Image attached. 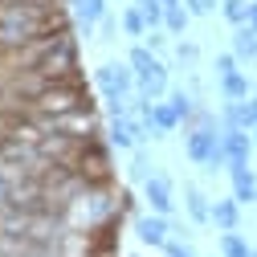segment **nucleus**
I'll use <instances>...</instances> for the list:
<instances>
[{
  "label": "nucleus",
  "mask_w": 257,
  "mask_h": 257,
  "mask_svg": "<svg viewBox=\"0 0 257 257\" xmlns=\"http://www.w3.org/2000/svg\"><path fill=\"white\" fill-rule=\"evenodd\" d=\"M94 82H98V90L106 94V98H131V94L139 90L131 61H106V66H98Z\"/></svg>",
  "instance_id": "nucleus-1"
},
{
  "label": "nucleus",
  "mask_w": 257,
  "mask_h": 257,
  "mask_svg": "<svg viewBox=\"0 0 257 257\" xmlns=\"http://www.w3.org/2000/svg\"><path fill=\"white\" fill-rule=\"evenodd\" d=\"M216 147H220V126H188L184 131V155L196 168H208Z\"/></svg>",
  "instance_id": "nucleus-2"
},
{
  "label": "nucleus",
  "mask_w": 257,
  "mask_h": 257,
  "mask_svg": "<svg viewBox=\"0 0 257 257\" xmlns=\"http://www.w3.org/2000/svg\"><path fill=\"white\" fill-rule=\"evenodd\" d=\"M220 143L229 151V168H249V155H253V135L241 131V126H220Z\"/></svg>",
  "instance_id": "nucleus-3"
},
{
  "label": "nucleus",
  "mask_w": 257,
  "mask_h": 257,
  "mask_svg": "<svg viewBox=\"0 0 257 257\" xmlns=\"http://www.w3.org/2000/svg\"><path fill=\"white\" fill-rule=\"evenodd\" d=\"M135 233H139V241H143V245L164 249V245L172 241V220H168V216H159V212H147V216H139V220H135Z\"/></svg>",
  "instance_id": "nucleus-4"
},
{
  "label": "nucleus",
  "mask_w": 257,
  "mask_h": 257,
  "mask_svg": "<svg viewBox=\"0 0 257 257\" xmlns=\"http://www.w3.org/2000/svg\"><path fill=\"white\" fill-rule=\"evenodd\" d=\"M143 196H147L151 212H159V216H172L176 200H172V180H168L164 172H155V176H151V180L143 184Z\"/></svg>",
  "instance_id": "nucleus-5"
},
{
  "label": "nucleus",
  "mask_w": 257,
  "mask_h": 257,
  "mask_svg": "<svg viewBox=\"0 0 257 257\" xmlns=\"http://www.w3.org/2000/svg\"><path fill=\"white\" fill-rule=\"evenodd\" d=\"M184 208H188V220L192 224H212V200L196 184H184Z\"/></svg>",
  "instance_id": "nucleus-6"
},
{
  "label": "nucleus",
  "mask_w": 257,
  "mask_h": 257,
  "mask_svg": "<svg viewBox=\"0 0 257 257\" xmlns=\"http://www.w3.org/2000/svg\"><path fill=\"white\" fill-rule=\"evenodd\" d=\"M229 180H233V200H237L241 208L257 200V176H253L249 168H229Z\"/></svg>",
  "instance_id": "nucleus-7"
},
{
  "label": "nucleus",
  "mask_w": 257,
  "mask_h": 257,
  "mask_svg": "<svg viewBox=\"0 0 257 257\" xmlns=\"http://www.w3.org/2000/svg\"><path fill=\"white\" fill-rule=\"evenodd\" d=\"M126 61H131V70H135V82H147L151 74H159V70H164V61H159L147 45H135L131 53H126Z\"/></svg>",
  "instance_id": "nucleus-8"
},
{
  "label": "nucleus",
  "mask_w": 257,
  "mask_h": 257,
  "mask_svg": "<svg viewBox=\"0 0 257 257\" xmlns=\"http://www.w3.org/2000/svg\"><path fill=\"white\" fill-rule=\"evenodd\" d=\"M212 224L220 233H233L237 224H241V204L233 196H224V200H212Z\"/></svg>",
  "instance_id": "nucleus-9"
},
{
  "label": "nucleus",
  "mask_w": 257,
  "mask_h": 257,
  "mask_svg": "<svg viewBox=\"0 0 257 257\" xmlns=\"http://www.w3.org/2000/svg\"><path fill=\"white\" fill-rule=\"evenodd\" d=\"M233 53H237V61H257V29L253 25L233 29Z\"/></svg>",
  "instance_id": "nucleus-10"
},
{
  "label": "nucleus",
  "mask_w": 257,
  "mask_h": 257,
  "mask_svg": "<svg viewBox=\"0 0 257 257\" xmlns=\"http://www.w3.org/2000/svg\"><path fill=\"white\" fill-rule=\"evenodd\" d=\"M220 94H224L229 102H241V98H249V94H253V82H249V74H245V70L224 74V78H220Z\"/></svg>",
  "instance_id": "nucleus-11"
},
{
  "label": "nucleus",
  "mask_w": 257,
  "mask_h": 257,
  "mask_svg": "<svg viewBox=\"0 0 257 257\" xmlns=\"http://www.w3.org/2000/svg\"><path fill=\"white\" fill-rule=\"evenodd\" d=\"M78 5V21H82V29H86V37L98 29V21L106 17V0H74Z\"/></svg>",
  "instance_id": "nucleus-12"
},
{
  "label": "nucleus",
  "mask_w": 257,
  "mask_h": 257,
  "mask_svg": "<svg viewBox=\"0 0 257 257\" xmlns=\"http://www.w3.org/2000/svg\"><path fill=\"white\" fill-rule=\"evenodd\" d=\"M126 172H131L135 184H147V180L155 176V164H151V155H147L143 147H135V151H131V168H126Z\"/></svg>",
  "instance_id": "nucleus-13"
},
{
  "label": "nucleus",
  "mask_w": 257,
  "mask_h": 257,
  "mask_svg": "<svg viewBox=\"0 0 257 257\" xmlns=\"http://www.w3.org/2000/svg\"><path fill=\"white\" fill-rule=\"evenodd\" d=\"M168 106L180 114V122H188L192 114H196V94H188V90H168Z\"/></svg>",
  "instance_id": "nucleus-14"
},
{
  "label": "nucleus",
  "mask_w": 257,
  "mask_h": 257,
  "mask_svg": "<svg viewBox=\"0 0 257 257\" xmlns=\"http://www.w3.org/2000/svg\"><path fill=\"white\" fill-rule=\"evenodd\" d=\"M188 21H192V13H188L184 5H168V9H164V29H168L172 37H180V33H184Z\"/></svg>",
  "instance_id": "nucleus-15"
},
{
  "label": "nucleus",
  "mask_w": 257,
  "mask_h": 257,
  "mask_svg": "<svg viewBox=\"0 0 257 257\" xmlns=\"http://www.w3.org/2000/svg\"><path fill=\"white\" fill-rule=\"evenodd\" d=\"M249 5H253V0H220V13H224V21L237 29V25H249Z\"/></svg>",
  "instance_id": "nucleus-16"
},
{
  "label": "nucleus",
  "mask_w": 257,
  "mask_h": 257,
  "mask_svg": "<svg viewBox=\"0 0 257 257\" xmlns=\"http://www.w3.org/2000/svg\"><path fill=\"white\" fill-rule=\"evenodd\" d=\"M220 257H249V241L233 229V233H220Z\"/></svg>",
  "instance_id": "nucleus-17"
},
{
  "label": "nucleus",
  "mask_w": 257,
  "mask_h": 257,
  "mask_svg": "<svg viewBox=\"0 0 257 257\" xmlns=\"http://www.w3.org/2000/svg\"><path fill=\"white\" fill-rule=\"evenodd\" d=\"M118 21H122V33H126V37H147V21H143V13H139L135 5H131V9H122Z\"/></svg>",
  "instance_id": "nucleus-18"
},
{
  "label": "nucleus",
  "mask_w": 257,
  "mask_h": 257,
  "mask_svg": "<svg viewBox=\"0 0 257 257\" xmlns=\"http://www.w3.org/2000/svg\"><path fill=\"white\" fill-rule=\"evenodd\" d=\"M176 61H180L184 70H192V66H196V61H200V49L192 45V41H180V45H176Z\"/></svg>",
  "instance_id": "nucleus-19"
},
{
  "label": "nucleus",
  "mask_w": 257,
  "mask_h": 257,
  "mask_svg": "<svg viewBox=\"0 0 257 257\" xmlns=\"http://www.w3.org/2000/svg\"><path fill=\"white\" fill-rule=\"evenodd\" d=\"M184 9H188L192 17H212V13L220 9V0H184Z\"/></svg>",
  "instance_id": "nucleus-20"
},
{
  "label": "nucleus",
  "mask_w": 257,
  "mask_h": 257,
  "mask_svg": "<svg viewBox=\"0 0 257 257\" xmlns=\"http://www.w3.org/2000/svg\"><path fill=\"white\" fill-rule=\"evenodd\" d=\"M164 253H168V257H196V249H192V241H184V237H172V241L164 245Z\"/></svg>",
  "instance_id": "nucleus-21"
},
{
  "label": "nucleus",
  "mask_w": 257,
  "mask_h": 257,
  "mask_svg": "<svg viewBox=\"0 0 257 257\" xmlns=\"http://www.w3.org/2000/svg\"><path fill=\"white\" fill-rule=\"evenodd\" d=\"M118 29H122V21H118V17H110V13H106V17H102V21H98V33H102V37H98V41H114V37H118Z\"/></svg>",
  "instance_id": "nucleus-22"
},
{
  "label": "nucleus",
  "mask_w": 257,
  "mask_h": 257,
  "mask_svg": "<svg viewBox=\"0 0 257 257\" xmlns=\"http://www.w3.org/2000/svg\"><path fill=\"white\" fill-rule=\"evenodd\" d=\"M233 70H241V61H237V53H220V57H216V78H224V74H233Z\"/></svg>",
  "instance_id": "nucleus-23"
},
{
  "label": "nucleus",
  "mask_w": 257,
  "mask_h": 257,
  "mask_svg": "<svg viewBox=\"0 0 257 257\" xmlns=\"http://www.w3.org/2000/svg\"><path fill=\"white\" fill-rule=\"evenodd\" d=\"M168 37H172L168 29H147V49H151V53H159V49L168 45Z\"/></svg>",
  "instance_id": "nucleus-24"
},
{
  "label": "nucleus",
  "mask_w": 257,
  "mask_h": 257,
  "mask_svg": "<svg viewBox=\"0 0 257 257\" xmlns=\"http://www.w3.org/2000/svg\"><path fill=\"white\" fill-rule=\"evenodd\" d=\"M172 237H184V241H188V237H192V229H188L184 220H172Z\"/></svg>",
  "instance_id": "nucleus-25"
},
{
  "label": "nucleus",
  "mask_w": 257,
  "mask_h": 257,
  "mask_svg": "<svg viewBox=\"0 0 257 257\" xmlns=\"http://www.w3.org/2000/svg\"><path fill=\"white\" fill-rule=\"evenodd\" d=\"M249 25L257 29V0H253V5H249Z\"/></svg>",
  "instance_id": "nucleus-26"
},
{
  "label": "nucleus",
  "mask_w": 257,
  "mask_h": 257,
  "mask_svg": "<svg viewBox=\"0 0 257 257\" xmlns=\"http://www.w3.org/2000/svg\"><path fill=\"white\" fill-rule=\"evenodd\" d=\"M168 5H184V0H164V9H168Z\"/></svg>",
  "instance_id": "nucleus-27"
},
{
  "label": "nucleus",
  "mask_w": 257,
  "mask_h": 257,
  "mask_svg": "<svg viewBox=\"0 0 257 257\" xmlns=\"http://www.w3.org/2000/svg\"><path fill=\"white\" fill-rule=\"evenodd\" d=\"M249 135H253V143H257V126H253V131H249Z\"/></svg>",
  "instance_id": "nucleus-28"
},
{
  "label": "nucleus",
  "mask_w": 257,
  "mask_h": 257,
  "mask_svg": "<svg viewBox=\"0 0 257 257\" xmlns=\"http://www.w3.org/2000/svg\"><path fill=\"white\" fill-rule=\"evenodd\" d=\"M249 257H257V249H249Z\"/></svg>",
  "instance_id": "nucleus-29"
}]
</instances>
